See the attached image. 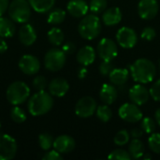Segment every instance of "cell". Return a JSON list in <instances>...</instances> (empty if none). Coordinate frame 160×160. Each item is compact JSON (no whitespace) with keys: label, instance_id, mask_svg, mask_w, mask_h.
<instances>
[{"label":"cell","instance_id":"21","mask_svg":"<svg viewBox=\"0 0 160 160\" xmlns=\"http://www.w3.org/2000/svg\"><path fill=\"white\" fill-rule=\"evenodd\" d=\"M122 20V11L118 7H112L105 9L102 15L103 22L108 26H113L118 24Z\"/></svg>","mask_w":160,"mask_h":160},{"label":"cell","instance_id":"5","mask_svg":"<svg viewBox=\"0 0 160 160\" xmlns=\"http://www.w3.org/2000/svg\"><path fill=\"white\" fill-rule=\"evenodd\" d=\"M6 96L10 104L13 106L20 105L28 99L30 96V88L25 82L17 81L8 85Z\"/></svg>","mask_w":160,"mask_h":160},{"label":"cell","instance_id":"10","mask_svg":"<svg viewBox=\"0 0 160 160\" xmlns=\"http://www.w3.org/2000/svg\"><path fill=\"white\" fill-rule=\"evenodd\" d=\"M116 40L122 48L132 49L138 42V36L134 29L124 26L117 31Z\"/></svg>","mask_w":160,"mask_h":160},{"label":"cell","instance_id":"47","mask_svg":"<svg viewBox=\"0 0 160 160\" xmlns=\"http://www.w3.org/2000/svg\"><path fill=\"white\" fill-rule=\"evenodd\" d=\"M143 158H144L145 160L151 159V158H152V156H151V155H149V154H146L145 156H143Z\"/></svg>","mask_w":160,"mask_h":160},{"label":"cell","instance_id":"12","mask_svg":"<svg viewBox=\"0 0 160 160\" xmlns=\"http://www.w3.org/2000/svg\"><path fill=\"white\" fill-rule=\"evenodd\" d=\"M19 68L26 75H35L39 71V60L32 54H24L19 60Z\"/></svg>","mask_w":160,"mask_h":160},{"label":"cell","instance_id":"42","mask_svg":"<svg viewBox=\"0 0 160 160\" xmlns=\"http://www.w3.org/2000/svg\"><path fill=\"white\" fill-rule=\"evenodd\" d=\"M9 6L8 0H0V17H2L8 10Z\"/></svg>","mask_w":160,"mask_h":160},{"label":"cell","instance_id":"32","mask_svg":"<svg viewBox=\"0 0 160 160\" xmlns=\"http://www.w3.org/2000/svg\"><path fill=\"white\" fill-rule=\"evenodd\" d=\"M107 8V0H91L89 8L94 14H100L104 12Z\"/></svg>","mask_w":160,"mask_h":160},{"label":"cell","instance_id":"45","mask_svg":"<svg viewBox=\"0 0 160 160\" xmlns=\"http://www.w3.org/2000/svg\"><path fill=\"white\" fill-rule=\"evenodd\" d=\"M86 75H87V69H86L85 68H81V69L79 70V72H78V76H79V78H80V79H83V78H85V77H86Z\"/></svg>","mask_w":160,"mask_h":160},{"label":"cell","instance_id":"26","mask_svg":"<svg viewBox=\"0 0 160 160\" xmlns=\"http://www.w3.org/2000/svg\"><path fill=\"white\" fill-rule=\"evenodd\" d=\"M48 40L53 46H60L65 39V36L63 31L58 27H52L48 32Z\"/></svg>","mask_w":160,"mask_h":160},{"label":"cell","instance_id":"49","mask_svg":"<svg viewBox=\"0 0 160 160\" xmlns=\"http://www.w3.org/2000/svg\"><path fill=\"white\" fill-rule=\"evenodd\" d=\"M0 128H1V123H0Z\"/></svg>","mask_w":160,"mask_h":160},{"label":"cell","instance_id":"3","mask_svg":"<svg viewBox=\"0 0 160 160\" xmlns=\"http://www.w3.org/2000/svg\"><path fill=\"white\" fill-rule=\"evenodd\" d=\"M80 36L87 40H92L98 37L101 31V22L96 14L85 15L78 25Z\"/></svg>","mask_w":160,"mask_h":160},{"label":"cell","instance_id":"2","mask_svg":"<svg viewBox=\"0 0 160 160\" xmlns=\"http://www.w3.org/2000/svg\"><path fill=\"white\" fill-rule=\"evenodd\" d=\"M53 106V98L50 93L38 91L28 101V111L33 116H41L48 113Z\"/></svg>","mask_w":160,"mask_h":160},{"label":"cell","instance_id":"33","mask_svg":"<svg viewBox=\"0 0 160 160\" xmlns=\"http://www.w3.org/2000/svg\"><path fill=\"white\" fill-rule=\"evenodd\" d=\"M141 128L147 134H152L156 130V121L151 117H144L142 119Z\"/></svg>","mask_w":160,"mask_h":160},{"label":"cell","instance_id":"18","mask_svg":"<svg viewBox=\"0 0 160 160\" xmlns=\"http://www.w3.org/2000/svg\"><path fill=\"white\" fill-rule=\"evenodd\" d=\"M19 39L24 46H31L37 39L35 28L28 23H24L19 30Z\"/></svg>","mask_w":160,"mask_h":160},{"label":"cell","instance_id":"28","mask_svg":"<svg viewBox=\"0 0 160 160\" xmlns=\"http://www.w3.org/2000/svg\"><path fill=\"white\" fill-rule=\"evenodd\" d=\"M96 112H97V117L103 123H107L112 117V111L111 110V108H109V105L107 104L98 106L97 108Z\"/></svg>","mask_w":160,"mask_h":160},{"label":"cell","instance_id":"25","mask_svg":"<svg viewBox=\"0 0 160 160\" xmlns=\"http://www.w3.org/2000/svg\"><path fill=\"white\" fill-rule=\"evenodd\" d=\"M28 2L36 12L46 13L52 8L55 0H28Z\"/></svg>","mask_w":160,"mask_h":160},{"label":"cell","instance_id":"39","mask_svg":"<svg viewBox=\"0 0 160 160\" xmlns=\"http://www.w3.org/2000/svg\"><path fill=\"white\" fill-rule=\"evenodd\" d=\"M150 96L152 98L158 102H160V79L158 80L150 89Z\"/></svg>","mask_w":160,"mask_h":160},{"label":"cell","instance_id":"22","mask_svg":"<svg viewBox=\"0 0 160 160\" xmlns=\"http://www.w3.org/2000/svg\"><path fill=\"white\" fill-rule=\"evenodd\" d=\"M110 81L113 85H125L129 78V71L126 68H113L109 75Z\"/></svg>","mask_w":160,"mask_h":160},{"label":"cell","instance_id":"30","mask_svg":"<svg viewBox=\"0 0 160 160\" xmlns=\"http://www.w3.org/2000/svg\"><path fill=\"white\" fill-rule=\"evenodd\" d=\"M10 117L15 123L22 124L26 120V113L22 108H20L18 105H15L10 111Z\"/></svg>","mask_w":160,"mask_h":160},{"label":"cell","instance_id":"16","mask_svg":"<svg viewBox=\"0 0 160 160\" xmlns=\"http://www.w3.org/2000/svg\"><path fill=\"white\" fill-rule=\"evenodd\" d=\"M48 89L49 93L52 96L61 98L68 93L69 89V84L68 81L64 78H55L50 82V83L48 84Z\"/></svg>","mask_w":160,"mask_h":160},{"label":"cell","instance_id":"13","mask_svg":"<svg viewBox=\"0 0 160 160\" xmlns=\"http://www.w3.org/2000/svg\"><path fill=\"white\" fill-rule=\"evenodd\" d=\"M158 0H141L138 5V13L143 20H152L158 15Z\"/></svg>","mask_w":160,"mask_h":160},{"label":"cell","instance_id":"4","mask_svg":"<svg viewBox=\"0 0 160 160\" xmlns=\"http://www.w3.org/2000/svg\"><path fill=\"white\" fill-rule=\"evenodd\" d=\"M31 6L28 0H12L8 11L9 18L18 23H25L31 16Z\"/></svg>","mask_w":160,"mask_h":160},{"label":"cell","instance_id":"46","mask_svg":"<svg viewBox=\"0 0 160 160\" xmlns=\"http://www.w3.org/2000/svg\"><path fill=\"white\" fill-rule=\"evenodd\" d=\"M155 120L156 123H158V125L160 127V108L158 109L155 112Z\"/></svg>","mask_w":160,"mask_h":160},{"label":"cell","instance_id":"43","mask_svg":"<svg viewBox=\"0 0 160 160\" xmlns=\"http://www.w3.org/2000/svg\"><path fill=\"white\" fill-rule=\"evenodd\" d=\"M143 134V130L142 128H134L131 130L130 135L133 139H140Z\"/></svg>","mask_w":160,"mask_h":160},{"label":"cell","instance_id":"20","mask_svg":"<svg viewBox=\"0 0 160 160\" xmlns=\"http://www.w3.org/2000/svg\"><path fill=\"white\" fill-rule=\"evenodd\" d=\"M77 61L83 67L91 65L96 59V51L92 46L86 45L81 48L76 55Z\"/></svg>","mask_w":160,"mask_h":160},{"label":"cell","instance_id":"29","mask_svg":"<svg viewBox=\"0 0 160 160\" xmlns=\"http://www.w3.org/2000/svg\"><path fill=\"white\" fill-rule=\"evenodd\" d=\"M53 138L49 133H41L38 136V144L44 151H49L53 146Z\"/></svg>","mask_w":160,"mask_h":160},{"label":"cell","instance_id":"35","mask_svg":"<svg viewBox=\"0 0 160 160\" xmlns=\"http://www.w3.org/2000/svg\"><path fill=\"white\" fill-rule=\"evenodd\" d=\"M108 158L114 160H129L131 157L129 153L124 149H115L108 156Z\"/></svg>","mask_w":160,"mask_h":160},{"label":"cell","instance_id":"7","mask_svg":"<svg viewBox=\"0 0 160 160\" xmlns=\"http://www.w3.org/2000/svg\"><path fill=\"white\" fill-rule=\"evenodd\" d=\"M97 52L103 61H112L118 54L117 44L114 40L104 38L98 42Z\"/></svg>","mask_w":160,"mask_h":160},{"label":"cell","instance_id":"27","mask_svg":"<svg viewBox=\"0 0 160 160\" xmlns=\"http://www.w3.org/2000/svg\"><path fill=\"white\" fill-rule=\"evenodd\" d=\"M66 19V11L62 8H53L49 11L48 22L50 24H59L62 23Z\"/></svg>","mask_w":160,"mask_h":160},{"label":"cell","instance_id":"37","mask_svg":"<svg viewBox=\"0 0 160 160\" xmlns=\"http://www.w3.org/2000/svg\"><path fill=\"white\" fill-rule=\"evenodd\" d=\"M156 35H157L156 30L153 27L148 26V27H145V28L142 29V34H141V37H142V38L143 40L151 41V40H153L156 38Z\"/></svg>","mask_w":160,"mask_h":160},{"label":"cell","instance_id":"1","mask_svg":"<svg viewBox=\"0 0 160 160\" xmlns=\"http://www.w3.org/2000/svg\"><path fill=\"white\" fill-rule=\"evenodd\" d=\"M130 74L135 82L145 84L151 82L155 79L157 68L151 60L140 58L130 66Z\"/></svg>","mask_w":160,"mask_h":160},{"label":"cell","instance_id":"34","mask_svg":"<svg viewBox=\"0 0 160 160\" xmlns=\"http://www.w3.org/2000/svg\"><path fill=\"white\" fill-rule=\"evenodd\" d=\"M148 144L154 153L160 154V133H152L148 139Z\"/></svg>","mask_w":160,"mask_h":160},{"label":"cell","instance_id":"9","mask_svg":"<svg viewBox=\"0 0 160 160\" xmlns=\"http://www.w3.org/2000/svg\"><path fill=\"white\" fill-rule=\"evenodd\" d=\"M119 117L128 123H137L142 119V112L135 103H125L118 111Z\"/></svg>","mask_w":160,"mask_h":160},{"label":"cell","instance_id":"15","mask_svg":"<svg viewBox=\"0 0 160 160\" xmlns=\"http://www.w3.org/2000/svg\"><path fill=\"white\" fill-rule=\"evenodd\" d=\"M76 142L71 136L61 135L53 142V148L60 154H68L74 150Z\"/></svg>","mask_w":160,"mask_h":160},{"label":"cell","instance_id":"48","mask_svg":"<svg viewBox=\"0 0 160 160\" xmlns=\"http://www.w3.org/2000/svg\"><path fill=\"white\" fill-rule=\"evenodd\" d=\"M158 67H159V70H160V61H159V65H158Z\"/></svg>","mask_w":160,"mask_h":160},{"label":"cell","instance_id":"44","mask_svg":"<svg viewBox=\"0 0 160 160\" xmlns=\"http://www.w3.org/2000/svg\"><path fill=\"white\" fill-rule=\"evenodd\" d=\"M7 50H8V44L3 39V38L0 37V54L1 53H4Z\"/></svg>","mask_w":160,"mask_h":160},{"label":"cell","instance_id":"31","mask_svg":"<svg viewBox=\"0 0 160 160\" xmlns=\"http://www.w3.org/2000/svg\"><path fill=\"white\" fill-rule=\"evenodd\" d=\"M129 140H130V133L126 129H122L116 133L113 142L118 146H124L129 142Z\"/></svg>","mask_w":160,"mask_h":160},{"label":"cell","instance_id":"38","mask_svg":"<svg viewBox=\"0 0 160 160\" xmlns=\"http://www.w3.org/2000/svg\"><path fill=\"white\" fill-rule=\"evenodd\" d=\"M113 68H114L112 61H102L99 65V73L103 76H109Z\"/></svg>","mask_w":160,"mask_h":160},{"label":"cell","instance_id":"41","mask_svg":"<svg viewBox=\"0 0 160 160\" xmlns=\"http://www.w3.org/2000/svg\"><path fill=\"white\" fill-rule=\"evenodd\" d=\"M75 49H76L75 44L73 42H70V41L65 43L63 45V47H62V50L64 51V52L66 54H71V53H73L74 51H75Z\"/></svg>","mask_w":160,"mask_h":160},{"label":"cell","instance_id":"14","mask_svg":"<svg viewBox=\"0 0 160 160\" xmlns=\"http://www.w3.org/2000/svg\"><path fill=\"white\" fill-rule=\"evenodd\" d=\"M128 97L132 103L138 106L144 105L150 98V92L142 83L133 85L128 91Z\"/></svg>","mask_w":160,"mask_h":160},{"label":"cell","instance_id":"36","mask_svg":"<svg viewBox=\"0 0 160 160\" xmlns=\"http://www.w3.org/2000/svg\"><path fill=\"white\" fill-rule=\"evenodd\" d=\"M32 84H33V87L35 90L42 91L47 86V81H46L45 77H43V76H37L34 78Z\"/></svg>","mask_w":160,"mask_h":160},{"label":"cell","instance_id":"11","mask_svg":"<svg viewBox=\"0 0 160 160\" xmlns=\"http://www.w3.org/2000/svg\"><path fill=\"white\" fill-rule=\"evenodd\" d=\"M97 108V102L92 97H83L76 103L75 113L81 118H88L96 112Z\"/></svg>","mask_w":160,"mask_h":160},{"label":"cell","instance_id":"23","mask_svg":"<svg viewBox=\"0 0 160 160\" xmlns=\"http://www.w3.org/2000/svg\"><path fill=\"white\" fill-rule=\"evenodd\" d=\"M145 148L142 141L140 139H133L128 146V153L131 157V158L139 159L144 156Z\"/></svg>","mask_w":160,"mask_h":160},{"label":"cell","instance_id":"19","mask_svg":"<svg viewBox=\"0 0 160 160\" xmlns=\"http://www.w3.org/2000/svg\"><path fill=\"white\" fill-rule=\"evenodd\" d=\"M118 91L113 84L104 83L99 91V98L104 104L111 105L117 99Z\"/></svg>","mask_w":160,"mask_h":160},{"label":"cell","instance_id":"8","mask_svg":"<svg viewBox=\"0 0 160 160\" xmlns=\"http://www.w3.org/2000/svg\"><path fill=\"white\" fill-rule=\"evenodd\" d=\"M17 149V142L13 137L8 134H0V160L14 158Z\"/></svg>","mask_w":160,"mask_h":160},{"label":"cell","instance_id":"6","mask_svg":"<svg viewBox=\"0 0 160 160\" xmlns=\"http://www.w3.org/2000/svg\"><path fill=\"white\" fill-rule=\"evenodd\" d=\"M66 60L67 54L62 49L60 50L58 48H52L44 56V65L48 70L55 72L63 68L66 64Z\"/></svg>","mask_w":160,"mask_h":160},{"label":"cell","instance_id":"40","mask_svg":"<svg viewBox=\"0 0 160 160\" xmlns=\"http://www.w3.org/2000/svg\"><path fill=\"white\" fill-rule=\"evenodd\" d=\"M42 158L43 160H62L63 157H62V154H60L56 150H52V151H48L43 156Z\"/></svg>","mask_w":160,"mask_h":160},{"label":"cell","instance_id":"24","mask_svg":"<svg viewBox=\"0 0 160 160\" xmlns=\"http://www.w3.org/2000/svg\"><path fill=\"white\" fill-rule=\"evenodd\" d=\"M15 33V25L11 19L0 17V37L11 38Z\"/></svg>","mask_w":160,"mask_h":160},{"label":"cell","instance_id":"17","mask_svg":"<svg viewBox=\"0 0 160 160\" xmlns=\"http://www.w3.org/2000/svg\"><path fill=\"white\" fill-rule=\"evenodd\" d=\"M68 12L75 18H82L86 15L89 6L84 0H70L67 6Z\"/></svg>","mask_w":160,"mask_h":160}]
</instances>
